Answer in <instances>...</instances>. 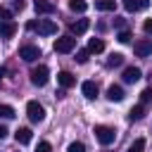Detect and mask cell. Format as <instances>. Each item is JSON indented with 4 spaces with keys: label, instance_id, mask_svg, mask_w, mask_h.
<instances>
[{
    "label": "cell",
    "instance_id": "cell-1",
    "mask_svg": "<svg viewBox=\"0 0 152 152\" xmlns=\"http://www.w3.org/2000/svg\"><path fill=\"white\" fill-rule=\"evenodd\" d=\"M93 133H95L97 142H100V145H104V147H107V145H112V142L116 140V131H114L112 126H95V131H93Z\"/></svg>",
    "mask_w": 152,
    "mask_h": 152
},
{
    "label": "cell",
    "instance_id": "cell-2",
    "mask_svg": "<svg viewBox=\"0 0 152 152\" xmlns=\"http://www.w3.org/2000/svg\"><path fill=\"white\" fill-rule=\"evenodd\" d=\"M48 78H50V69H48L45 64H38L36 69H31V83H33V86L43 88V86L48 83Z\"/></svg>",
    "mask_w": 152,
    "mask_h": 152
},
{
    "label": "cell",
    "instance_id": "cell-3",
    "mask_svg": "<svg viewBox=\"0 0 152 152\" xmlns=\"http://www.w3.org/2000/svg\"><path fill=\"white\" fill-rule=\"evenodd\" d=\"M26 114H28V119H31L33 124H40V121L45 119V107H43L40 102L31 100V102L26 104Z\"/></svg>",
    "mask_w": 152,
    "mask_h": 152
},
{
    "label": "cell",
    "instance_id": "cell-4",
    "mask_svg": "<svg viewBox=\"0 0 152 152\" xmlns=\"http://www.w3.org/2000/svg\"><path fill=\"white\" fill-rule=\"evenodd\" d=\"M76 48V38L74 36H62V38H57L55 40V52H71Z\"/></svg>",
    "mask_w": 152,
    "mask_h": 152
},
{
    "label": "cell",
    "instance_id": "cell-5",
    "mask_svg": "<svg viewBox=\"0 0 152 152\" xmlns=\"http://www.w3.org/2000/svg\"><path fill=\"white\" fill-rule=\"evenodd\" d=\"M133 52L138 57H150L152 55V38H140L133 43Z\"/></svg>",
    "mask_w": 152,
    "mask_h": 152
},
{
    "label": "cell",
    "instance_id": "cell-6",
    "mask_svg": "<svg viewBox=\"0 0 152 152\" xmlns=\"http://www.w3.org/2000/svg\"><path fill=\"white\" fill-rule=\"evenodd\" d=\"M33 31H38L40 36H52V33H57V24L52 19H38V24L33 26Z\"/></svg>",
    "mask_w": 152,
    "mask_h": 152
},
{
    "label": "cell",
    "instance_id": "cell-7",
    "mask_svg": "<svg viewBox=\"0 0 152 152\" xmlns=\"http://www.w3.org/2000/svg\"><path fill=\"white\" fill-rule=\"evenodd\" d=\"M19 57L24 62H36L40 57V50H38V45H21L19 48Z\"/></svg>",
    "mask_w": 152,
    "mask_h": 152
},
{
    "label": "cell",
    "instance_id": "cell-8",
    "mask_svg": "<svg viewBox=\"0 0 152 152\" xmlns=\"http://www.w3.org/2000/svg\"><path fill=\"white\" fill-rule=\"evenodd\" d=\"M57 83H59L62 88H74V86H76V76H74L71 71H59V74H57Z\"/></svg>",
    "mask_w": 152,
    "mask_h": 152
},
{
    "label": "cell",
    "instance_id": "cell-9",
    "mask_svg": "<svg viewBox=\"0 0 152 152\" xmlns=\"http://www.w3.org/2000/svg\"><path fill=\"white\" fill-rule=\"evenodd\" d=\"M142 78V71L138 69V66H126L124 69V81L126 83H135V81H140Z\"/></svg>",
    "mask_w": 152,
    "mask_h": 152
},
{
    "label": "cell",
    "instance_id": "cell-10",
    "mask_svg": "<svg viewBox=\"0 0 152 152\" xmlns=\"http://www.w3.org/2000/svg\"><path fill=\"white\" fill-rule=\"evenodd\" d=\"M81 93H83L88 100H95V97H97V83H95V81H83V83H81Z\"/></svg>",
    "mask_w": 152,
    "mask_h": 152
},
{
    "label": "cell",
    "instance_id": "cell-11",
    "mask_svg": "<svg viewBox=\"0 0 152 152\" xmlns=\"http://www.w3.org/2000/svg\"><path fill=\"white\" fill-rule=\"evenodd\" d=\"M33 7L38 14H52L55 12V2H50V0H33Z\"/></svg>",
    "mask_w": 152,
    "mask_h": 152
},
{
    "label": "cell",
    "instance_id": "cell-12",
    "mask_svg": "<svg viewBox=\"0 0 152 152\" xmlns=\"http://www.w3.org/2000/svg\"><path fill=\"white\" fill-rule=\"evenodd\" d=\"M107 100L109 102H121L124 100V88L121 86H109L107 88Z\"/></svg>",
    "mask_w": 152,
    "mask_h": 152
},
{
    "label": "cell",
    "instance_id": "cell-13",
    "mask_svg": "<svg viewBox=\"0 0 152 152\" xmlns=\"http://www.w3.org/2000/svg\"><path fill=\"white\" fill-rule=\"evenodd\" d=\"M14 138H17V142H19V145H28V142H31V138H33V133H31V128H17Z\"/></svg>",
    "mask_w": 152,
    "mask_h": 152
},
{
    "label": "cell",
    "instance_id": "cell-14",
    "mask_svg": "<svg viewBox=\"0 0 152 152\" xmlns=\"http://www.w3.org/2000/svg\"><path fill=\"white\" fill-rule=\"evenodd\" d=\"M14 33H17V24L14 21H2L0 24V36L2 38H12Z\"/></svg>",
    "mask_w": 152,
    "mask_h": 152
},
{
    "label": "cell",
    "instance_id": "cell-15",
    "mask_svg": "<svg viewBox=\"0 0 152 152\" xmlns=\"http://www.w3.org/2000/svg\"><path fill=\"white\" fill-rule=\"evenodd\" d=\"M88 26H90V21H88V19H78V21H74V24H71V33H74V36H81V33H86V31H88Z\"/></svg>",
    "mask_w": 152,
    "mask_h": 152
},
{
    "label": "cell",
    "instance_id": "cell-16",
    "mask_svg": "<svg viewBox=\"0 0 152 152\" xmlns=\"http://www.w3.org/2000/svg\"><path fill=\"white\" fill-rule=\"evenodd\" d=\"M95 10H100V12H114L116 10V0H95Z\"/></svg>",
    "mask_w": 152,
    "mask_h": 152
},
{
    "label": "cell",
    "instance_id": "cell-17",
    "mask_svg": "<svg viewBox=\"0 0 152 152\" xmlns=\"http://www.w3.org/2000/svg\"><path fill=\"white\" fill-rule=\"evenodd\" d=\"M88 52H93V55H97V52H102L104 50V43H102V38H90L88 40V48H86Z\"/></svg>",
    "mask_w": 152,
    "mask_h": 152
},
{
    "label": "cell",
    "instance_id": "cell-18",
    "mask_svg": "<svg viewBox=\"0 0 152 152\" xmlns=\"http://www.w3.org/2000/svg\"><path fill=\"white\" fill-rule=\"evenodd\" d=\"M145 116V104H135L131 112H128V119L131 121H138V119H142Z\"/></svg>",
    "mask_w": 152,
    "mask_h": 152
},
{
    "label": "cell",
    "instance_id": "cell-19",
    "mask_svg": "<svg viewBox=\"0 0 152 152\" xmlns=\"http://www.w3.org/2000/svg\"><path fill=\"white\" fill-rule=\"evenodd\" d=\"M69 10L81 14V12H86V10H88V2H86V0H69Z\"/></svg>",
    "mask_w": 152,
    "mask_h": 152
},
{
    "label": "cell",
    "instance_id": "cell-20",
    "mask_svg": "<svg viewBox=\"0 0 152 152\" xmlns=\"http://www.w3.org/2000/svg\"><path fill=\"white\" fill-rule=\"evenodd\" d=\"M121 64H124V55L121 52H112L109 59H107V66L112 69V66H121Z\"/></svg>",
    "mask_w": 152,
    "mask_h": 152
},
{
    "label": "cell",
    "instance_id": "cell-21",
    "mask_svg": "<svg viewBox=\"0 0 152 152\" xmlns=\"http://www.w3.org/2000/svg\"><path fill=\"white\" fill-rule=\"evenodd\" d=\"M142 150H145V138H135V140L128 145L126 152H142Z\"/></svg>",
    "mask_w": 152,
    "mask_h": 152
},
{
    "label": "cell",
    "instance_id": "cell-22",
    "mask_svg": "<svg viewBox=\"0 0 152 152\" xmlns=\"http://www.w3.org/2000/svg\"><path fill=\"white\" fill-rule=\"evenodd\" d=\"M124 7H126V12H138V10H142V7H140V0H124Z\"/></svg>",
    "mask_w": 152,
    "mask_h": 152
},
{
    "label": "cell",
    "instance_id": "cell-23",
    "mask_svg": "<svg viewBox=\"0 0 152 152\" xmlns=\"http://www.w3.org/2000/svg\"><path fill=\"white\" fill-rule=\"evenodd\" d=\"M0 116H2V119H12V116H14V109H12L10 104H2V102H0Z\"/></svg>",
    "mask_w": 152,
    "mask_h": 152
},
{
    "label": "cell",
    "instance_id": "cell-24",
    "mask_svg": "<svg viewBox=\"0 0 152 152\" xmlns=\"http://www.w3.org/2000/svg\"><path fill=\"white\" fill-rule=\"evenodd\" d=\"M150 100H152V86H150V88H145V90L140 93V104H147Z\"/></svg>",
    "mask_w": 152,
    "mask_h": 152
},
{
    "label": "cell",
    "instance_id": "cell-25",
    "mask_svg": "<svg viewBox=\"0 0 152 152\" xmlns=\"http://www.w3.org/2000/svg\"><path fill=\"white\" fill-rule=\"evenodd\" d=\"M88 55H90L88 50H78V52H76V62H78V64H86V62H88Z\"/></svg>",
    "mask_w": 152,
    "mask_h": 152
},
{
    "label": "cell",
    "instance_id": "cell-26",
    "mask_svg": "<svg viewBox=\"0 0 152 152\" xmlns=\"http://www.w3.org/2000/svg\"><path fill=\"white\" fill-rule=\"evenodd\" d=\"M66 152H86V145H83V142H71V145L66 147Z\"/></svg>",
    "mask_w": 152,
    "mask_h": 152
},
{
    "label": "cell",
    "instance_id": "cell-27",
    "mask_svg": "<svg viewBox=\"0 0 152 152\" xmlns=\"http://www.w3.org/2000/svg\"><path fill=\"white\" fill-rule=\"evenodd\" d=\"M116 40H119V43H131V31H119Z\"/></svg>",
    "mask_w": 152,
    "mask_h": 152
},
{
    "label": "cell",
    "instance_id": "cell-28",
    "mask_svg": "<svg viewBox=\"0 0 152 152\" xmlns=\"http://www.w3.org/2000/svg\"><path fill=\"white\" fill-rule=\"evenodd\" d=\"M0 19H2V21H12V12H10V10H5L2 5H0Z\"/></svg>",
    "mask_w": 152,
    "mask_h": 152
},
{
    "label": "cell",
    "instance_id": "cell-29",
    "mask_svg": "<svg viewBox=\"0 0 152 152\" xmlns=\"http://www.w3.org/2000/svg\"><path fill=\"white\" fill-rule=\"evenodd\" d=\"M36 152H52V147H50V142H48V140H43V142H38Z\"/></svg>",
    "mask_w": 152,
    "mask_h": 152
},
{
    "label": "cell",
    "instance_id": "cell-30",
    "mask_svg": "<svg viewBox=\"0 0 152 152\" xmlns=\"http://www.w3.org/2000/svg\"><path fill=\"white\" fill-rule=\"evenodd\" d=\"M124 24H126L124 17H114V26H116V28H124Z\"/></svg>",
    "mask_w": 152,
    "mask_h": 152
},
{
    "label": "cell",
    "instance_id": "cell-31",
    "mask_svg": "<svg viewBox=\"0 0 152 152\" xmlns=\"http://www.w3.org/2000/svg\"><path fill=\"white\" fill-rule=\"evenodd\" d=\"M12 7H14L17 12H21V10H24V0H12Z\"/></svg>",
    "mask_w": 152,
    "mask_h": 152
},
{
    "label": "cell",
    "instance_id": "cell-32",
    "mask_svg": "<svg viewBox=\"0 0 152 152\" xmlns=\"http://www.w3.org/2000/svg\"><path fill=\"white\" fill-rule=\"evenodd\" d=\"M142 28H145V33H152V19H147V21L142 24Z\"/></svg>",
    "mask_w": 152,
    "mask_h": 152
},
{
    "label": "cell",
    "instance_id": "cell-33",
    "mask_svg": "<svg viewBox=\"0 0 152 152\" xmlns=\"http://www.w3.org/2000/svg\"><path fill=\"white\" fill-rule=\"evenodd\" d=\"M7 133H10V131H7V126H2V124H0V140H5V138H7Z\"/></svg>",
    "mask_w": 152,
    "mask_h": 152
},
{
    "label": "cell",
    "instance_id": "cell-34",
    "mask_svg": "<svg viewBox=\"0 0 152 152\" xmlns=\"http://www.w3.org/2000/svg\"><path fill=\"white\" fill-rule=\"evenodd\" d=\"M140 7H142V10H147V7H150V0H140Z\"/></svg>",
    "mask_w": 152,
    "mask_h": 152
},
{
    "label": "cell",
    "instance_id": "cell-35",
    "mask_svg": "<svg viewBox=\"0 0 152 152\" xmlns=\"http://www.w3.org/2000/svg\"><path fill=\"white\" fill-rule=\"evenodd\" d=\"M2 74H5V69H2V66H0V78H2Z\"/></svg>",
    "mask_w": 152,
    "mask_h": 152
}]
</instances>
